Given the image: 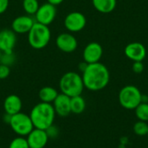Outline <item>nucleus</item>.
<instances>
[{
  "instance_id": "obj_16",
  "label": "nucleus",
  "mask_w": 148,
  "mask_h": 148,
  "mask_svg": "<svg viewBox=\"0 0 148 148\" xmlns=\"http://www.w3.org/2000/svg\"><path fill=\"white\" fill-rule=\"evenodd\" d=\"M22 101L19 96L16 95H8L3 101V109L5 114L13 115L21 112L22 109Z\"/></svg>"
},
{
  "instance_id": "obj_22",
  "label": "nucleus",
  "mask_w": 148,
  "mask_h": 148,
  "mask_svg": "<svg viewBox=\"0 0 148 148\" xmlns=\"http://www.w3.org/2000/svg\"><path fill=\"white\" fill-rule=\"evenodd\" d=\"M134 132L138 136H146L147 135L148 124L146 121H139L134 125Z\"/></svg>"
},
{
  "instance_id": "obj_17",
  "label": "nucleus",
  "mask_w": 148,
  "mask_h": 148,
  "mask_svg": "<svg viewBox=\"0 0 148 148\" xmlns=\"http://www.w3.org/2000/svg\"><path fill=\"white\" fill-rule=\"evenodd\" d=\"M96 10L101 13H110L116 7V0H92Z\"/></svg>"
},
{
  "instance_id": "obj_5",
  "label": "nucleus",
  "mask_w": 148,
  "mask_h": 148,
  "mask_svg": "<svg viewBox=\"0 0 148 148\" xmlns=\"http://www.w3.org/2000/svg\"><path fill=\"white\" fill-rule=\"evenodd\" d=\"M119 102L125 109H135L138 105L142 102V94L140 90L134 85L125 86L119 93Z\"/></svg>"
},
{
  "instance_id": "obj_11",
  "label": "nucleus",
  "mask_w": 148,
  "mask_h": 148,
  "mask_svg": "<svg viewBox=\"0 0 148 148\" xmlns=\"http://www.w3.org/2000/svg\"><path fill=\"white\" fill-rule=\"evenodd\" d=\"M57 48L65 53L74 52L78 46L76 38L69 33H61L56 37V41Z\"/></svg>"
},
{
  "instance_id": "obj_18",
  "label": "nucleus",
  "mask_w": 148,
  "mask_h": 148,
  "mask_svg": "<svg viewBox=\"0 0 148 148\" xmlns=\"http://www.w3.org/2000/svg\"><path fill=\"white\" fill-rule=\"evenodd\" d=\"M58 95V92L52 87H43L39 90L38 96L42 102L53 103Z\"/></svg>"
},
{
  "instance_id": "obj_25",
  "label": "nucleus",
  "mask_w": 148,
  "mask_h": 148,
  "mask_svg": "<svg viewBox=\"0 0 148 148\" xmlns=\"http://www.w3.org/2000/svg\"><path fill=\"white\" fill-rule=\"evenodd\" d=\"M10 67L3 63H0V80L6 79L10 75Z\"/></svg>"
},
{
  "instance_id": "obj_12",
  "label": "nucleus",
  "mask_w": 148,
  "mask_h": 148,
  "mask_svg": "<svg viewBox=\"0 0 148 148\" xmlns=\"http://www.w3.org/2000/svg\"><path fill=\"white\" fill-rule=\"evenodd\" d=\"M125 55L127 58L134 62H142L147 56V49L142 43L134 42L126 46Z\"/></svg>"
},
{
  "instance_id": "obj_9",
  "label": "nucleus",
  "mask_w": 148,
  "mask_h": 148,
  "mask_svg": "<svg viewBox=\"0 0 148 148\" xmlns=\"http://www.w3.org/2000/svg\"><path fill=\"white\" fill-rule=\"evenodd\" d=\"M102 53L103 49L101 45L96 42H92L88 43L83 50V60L88 64L99 62L102 56Z\"/></svg>"
},
{
  "instance_id": "obj_19",
  "label": "nucleus",
  "mask_w": 148,
  "mask_h": 148,
  "mask_svg": "<svg viewBox=\"0 0 148 148\" xmlns=\"http://www.w3.org/2000/svg\"><path fill=\"white\" fill-rule=\"evenodd\" d=\"M70 108L71 113L75 114H82L86 108V101L82 95H77L70 98Z\"/></svg>"
},
{
  "instance_id": "obj_28",
  "label": "nucleus",
  "mask_w": 148,
  "mask_h": 148,
  "mask_svg": "<svg viewBox=\"0 0 148 148\" xmlns=\"http://www.w3.org/2000/svg\"><path fill=\"white\" fill-rule=\"evenodd\" d=\"M47 1H48V3H51V4L55 5V6H56V5H58L60 3H62L64 0H47Z\"/></svg>"
},
{
  "instance_id": "obj_14",
  "label": "nucleus",
  "mask_w": 148,
  "mask_h": 148,
  "mask_svg": "<svg viewBox=\"0 0 148 148\" xmlns=\"http://www.w3.org/2000/svg\"><path fill=\"white\" fill-rule=\"evenodd\" d=\"M35 22L29 15L19 16L12 21L11 29L17 34H25L30 30Z\"/></svg>"
},
{
  "instance_id": "obj_1",
  "label": "nucleus",
  "mask_w": 148,
  "mask_h": 148,
  "mask_svg": "<svg viewBox=\"0 0 148 148\" xmlns=\"http://www.w3.org/2000/svg\"><path fill=\"white\" fill-rule=\"evenodd\" d=\"M82 81L84 88L90 91H99L105 88L110 79V74L108 68L101 63L88 64L82 72Z\"/></svg>"
},
{
  "instance_id": "obj_13",
  "label": "nucleus",
  "mask_w": 148,
  "mask_h": 148,
  "mask_svg": "<svg viewBox=\"0 0 148 148\" xmlns=\"http://www.w3.org/2000/svg\"><path fill=\"white\" fill-rule=\"evenodd\" d=\"M16 42V33L12 29L0 30V50L2 53H13Z\"/></svg>"
},
{
  "instance_id": "obj_4",
  "label": "nucleus",
  "mask_w": 148,
  "mask_h": 148,
  "mask_svg": "<svg viewBox=\"0 0 148 148\" xmlns=\"http://www.w3.org/2000/svg\"><path fill=\"white\" fill-rule=\"evenodd\" d=\"M51 38V32L47 25L35 22L30 30L28 32V41L29 45L35 49L45 48Z\"/></svg>"
},
{
  "instance_id": "obj_10",
  "label": "nucleus",
  "mask_w": 148,
  "mask_h": 148,
  "mask_svg": "<svg viewBox=\"0 0 148 148\" xmlns=\"http://www.w3.org/2000/svg\"><path fill=\"white\" fill-rule=\"evenodd\" d=\"M49 136L46 130L34 128L28 135L27 141L29 148H44L48 143Z\"/></svg>"
},
{
  "instance_id": "obj_23",
  "label": "nucleus",
  "mask_w": 148,
  "mask_h": 148,
  "mask_svg": "<svg viewBox=\"0 0 148 148\" xmlns=\"http://www.w3.org/2000/svg\"><path fill=\"white\" fill-rule=\"evenodd\" d=\"M9 148H29V147L27 140L22 136H19L11 140Z\"/></svg>"
},
{
  "instance_id": "obj_20",
  "label": "nucleus",
  "mask_w": 148,
  "mask_h": 148,
  "mask_svg": "<svg viewBox=\"0 0 148 148\" xmlns=\"http://www.w3.org/2000/svg\"><path fill=\"white\" fill-rule=\"evenodd\" d=\"M136 117L139 121H148V103L147 102H141L138 105V107L134 109Z\"/></svg>"
},
{
  "instance_id": "obj_15",
  "label": "nucleus",
  "mask_w": 148,
  "mask_h": 148,
  "mask_svg": "<svg viewBox=\"0 0 148 148\" xmlns=\"http://www.w3.org/2000/svg\"><path fill=\"white\" fill-rule=\"evenodd\" d=\"M53 108L57 115L66 117L71 113L70 97L64 94H58L56 100L53 101Z\"/></svg>"
},
{
  "instance_id": "obj_8",
  "label": "nucleus",
  "mask_w": 148,
  "mask_h": 148,
  "mask_svg": "<svg viewBox=\"0 0 148 148\" xmlns=\"http://www.w3.org/2000/svg\"><path fill=\"white\" fill-rule=\"evenodd\" d=\"M87 23L85 16L78 11L69 13L64 19V26L70 32H79L82 30Z\"/></svg>"
},
{
  "instance_id": "obj_24",
  "label": "nucleus",
  "mask_w": 148,
  "mask_h": 148,
  "mask_svg": "<svg viewBox=\"0 0 148 148\" xmlns=\"http://www.w3.org/2000/svg\"><path fill=\"white\" fill-rule=\"evenodd\" d=\"M14 54L13 53H2V56L0 59V63H3L7 66H10L14 62Z\"/></svg>"
},
{
  "instance_id": "obj_21",
  "label": "nucleus",
  "mask_w": 148,
  "mask_h": 148,
  "mask_svg": "<svg viewBox=\"0 0 148 148\" xmlns=\"http://www.w3.org/2000/svg\"><path fill=\"white\" fill-rule=\"evenodd\" d=\"M39 6L40 5L37 0H23V10L28 15H35Z\"/></svg>"
},
{
  "instance_id": "obj_31",
  "label": "nucleus",
  "mask_w": 148,
  "mask_h": 148,
  "mask_svg": "<svg viewBox=\"0 0 148 148\" xmlns=\"http://www.w3.org/2000/svg\"><path fill=\"white\" fill-rule=\"evenodd\" d=\"M147 148H148V147H147Z\"/></svg>"
},
{
  "instance_id": "obj_2",
  "label": "nucleus",
  "mask_w": 148,
  "mask_h": 148,
  "mask_svg": "<svg viewBox=\"0 0 148 148\" xmlns=\"http://www.w3.org/2000/svg\"><path fill=\"white\" fill-rule=\"evenodd\" d=\"M29 117L35 128L47 130L53 126L56 112L51 103L41 101L31 109Z\"/></svg>"
},
{
  "instance_id": "obj_3",
  "label": "nucleus",
  "mask_w": 148,
  "mask_h": 148,
  "mask_svg": "<svg viewBox=\"0 0 148 148\" xmlns=\"http://www.w3.org/2000/svg\"><path fill=\"white\" fill-rule=\"evenodd\" d=\"M59 88L62 94L71 97L81 95L84 84L82 77L75 72H67L60 79Z\"/></svg>"
},
{
  "instance_id": "obj_6",
  "label": "nucleus",
  "mask_w": 148,
  "mask_h": 148,
  "mask_svg": "<svg viewBox=\"0 0 148 148\" xmlns=\"http://www.w3.org/2000/svg\"><path fill=\"white\" fill-rule=\"evenodd\" d=\"M9 125L16 134L22 137L27 136L35 128L29 115L21 112L11 115Z\"/></svg>"
},
{
  "instance_id": "obj_7",
  "label": "nucleus",
  "mask_w": 148,
  "mask_h": 148,
  "mask_svg": "<svg viewBox=\"0 0 148 148\" xmlns=\"http://www.w3.org/2000/svg\"><path fill=\"white\" fill-rule=\"evenodd\" d=\"M56 16V8L55 5L46 3L39 6L37 11L35 14L36 22L43 25L49 26L53 23Z\"/></svg>"
},
{
  "instance_id": "obj_30",
  "label": "nucleus",
  "mask_w": 148,
  "mask_h": 148,
  "mask_svg": "<svg viewBox=\"0 0 148 148\" xmlns=\"http://www.w3.org/2000/svg\"><path fill=\"white\" fill-rule=\"evenodd\" d=\"M147 135H148V132H147Z\"/></svg>"
},
{
  "instance_id": "obj_29",
  "label": "nucleus",
  "mask_w": 148,
  "mask_h": 148,
  "mask_svg": "<svg viewBox=\"0 0 148 148\" xmlns=\"http://www.w3.org/2000/svg\"><path fill=\"white\" fill-rule=\"evenodd\" d=\"M1 56H2V52H1V50H0V59H1Z\"/></svg>"
},
{
  "instance_id": "obj_27",
  "label": "nucleus",
  "mask_w": 148,
  "mask_h": 148,
  "mask_svg": "<svg viewBox=\"0 0 148 148\" xmlns=\"http://www.w3.org/2000/svg\"><path fill=\"white\" fill-rule=\"evenodd\" d=\"M9 6V0H0V14L4 13Z\"/></svg>"
},
{
  "instance_id": "obj_26",
  "label": "nucleus",
  "mask_w": 148,
  "mask_h": 148,
  "mask_svg": "<svg viewBox=\"0 0 148 148\" xmlns=\"http://www.w3.org/2000/svg\"><path fill=\"white\" fill-rule=\"evenodd\" d=\"M144 69V66H143V63L141 62H134V64H133V71L134 73H137V74H140L143 71Z\"/></svg>"
}]
</instances>
